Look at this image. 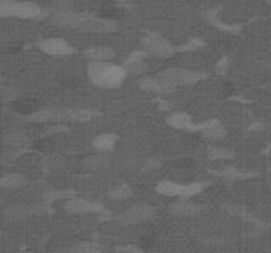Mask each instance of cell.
<instances>
[{"label":"cell","mask_w":271,"mask_h":253,"mask_svg":"<svg viewBox=\"0 0 271 253\" xmlns=\"http://www.w3.org/2000/svg\"><path fill=\"white\" fill-rule=\"evenodd\" d=\"M53 23L62 27L73 28L81 32H95V33H109L117 29L114 21L97 17L89 14H73V12H62L53 17Z\"/></svg>","instance_id":"obj_1"},{"label":"cell","mask_w":271,"mask_h":253,"mask_svg":"<svg viewBox=\"0 0 271 253\" xmlns=\"http://www.w3.org/2000/svg\"><path fill=\"white\" fill-rule=\"evenodd\" d=\"M87 74L91 83L102 89L119 87L127 77L123 66L110 62H90L87 67Z\"/></svg>","instance_id":"obj_2"},{"label":"cell","mask_w":271,"mask_h":253,"mask_svg":"<svg viewBox=\"0 0 271 253\" xmlns=\"http://www.w3.org/2000/svg\"><path fill=\"white\" fill-rule=\"evenodd\" d=\"M159 77L175 87L176 85L196 83L197 80L207 78V74L194 73V71L181 69V67H172V69H167V70L161 71L159 74Z\"/></svg>","instance_id":"obj_3"},{"label":"cell","mask_w":271,"mask_h":253,"mask_svg":"<svg viewBox=\"0 0 271 253\" xmlns=\"http://www.w3.org/2000/svg\"><path fill=\"white\" fill-rule=\"evenodd\" d=\"M0 12L2 14L15 15L19 17H41L44 15V11L40 6L36 3H4L0 4Z\"/></svg>","instance_id":"obj_4"},{"label":"cell","mask_w":271,"mask_h":253,"mask_svg":"<svg viewBox=\"0 0 271 253\" xmlns=\"http://www.w3.org/2000/svg\"><path fill=\"white\" fill-rule=\"evenodd\" d=\"M144 49L148 53H152L159 57H168L175 52V48L165 38L156 33H148L143 40Z\"/></svg>","instance_id":"obj_5"},{"label":"cell","mask_w":271,"mask_h":253,"mask_svg":"<svg viewBox=\"0 0 271 253\" xmlns=\"http://www.w3.org/2000/svg\"><path fill=\"white\" fill-rule=\"evenodd\" d=\"M154 217V208L148 204H137L131 207L130 210L124 211L122 215H119V222L124 224H137L148 220Z\"/></svg>","instance_id":"obj_6"},{"label":"cell","mask_w":271,"mask_h":253,"mask_svg":"<svg viewBox=\"0 0 271 253\" xmlns=\"http://www.w3.org/2000/svg\"><path fill=\"white\" fill-rule=\"evenodd\" d=\"M43 52L50 56H67V54H73L76 52L73 47H71L67 41L62 40V38H47L43 40L39 44Z\"/></svg>","instance_id":"obj_7"},{"label":"cell","mask_w":271,"mask_h":253,"mask_svg":"<svg viewBox=\"0 0 271 253\" xmlns=\"http://www.w3.org/2000/svg\"><path fill=\"white\" fill-rule=\"evenodd\" d=\"M65 208L69 213L81 214V213H90V211H97V213H104V206L99 203H90L86 199L81 198H71L65 204Z\"/></svg>","instance_id":"obj_8"},{"label":"cell","mask_w":271,"mask_h":253,"mask_svg":"<svg viewBox=\"0 0 271 253\" xmlns=\"http://www.w3.org/2000/svg\"><path fill=\"white\" fill-rule=\"evenodd\" d=\"M146 53L143 52H134L128 56V58L124 61V70L126 73L141 74L146 70V65L143 62V58Z\"/></svg>","instance_id":"obj_9"},{"label":"cell","mask_w":271,"mask_h":253,"mask_svg":"<svg viewBox=\"0 0 271 253\" xmlns=\"http://www.w3.org/2000/svg\"><path fill=\"white\" fill-rule=\"evenodd\" d=\"M201 211V206L193 203V202H188L185 199H181L179 202H175L171 206V213L175 215H181V217H192V215H197Z\"/></svg>","instance_id":"obj_10"},{"label":"cell","mask_w":271,"mask_h":253,"mask_svg":"<svg viewBox=\"0 0 271 253\" xmlns=\"http://www.w3.org/2000/svg\"><path fill=\"white\" fill-rule=\"evenodd\" d=\"M142 89L147 91H155V93H170L175 89L172 85L165 82L164 79H161L160 77L157 78H147L139 82Z\"/></svg>","instance_id":"obj_11"},{"label":"cell","mask_w":271,"mask_h":253,"mask_svg":"<svg viewBox=\"0 0 271 253\" xmlns=\"http://www.w3.org/2000/svg\"><path fill=\"white\" fill-rule=\"evenodd\" d=\"M85 56L91 62H107L111 58H114L115 52L107 47H94L85 52Z\"/></svg>","instance_id":"obj_12"},{"label":"cell","mask_w":271,"mask_h":253,"mask_svg":"<svg viewBox=\"0 0 271 253\" xmlns=\"http://www.w3.org/2000/svg\"><path fill=\"white\" fill-rule=\"evenodd\" d=\"M202 135L207 139H213V140H220V139H224L225 135H226V130L225 126L222 125L218 120H211V121H207L204 124V128H202Z\"/></svg>","instance_id":"obj_13"},{"label":"cell","mask_w":271,"mask_h":253,"mask_svg":"<svg viewBox=\"0 0 271 253\" xmlns=\"http://www.w3.org/2000/svg\"><path fill=\"white\" fill-rule=\"evenodd\" d=\"M156 191L161 195H167V197H180L183 195L184 191V185H179L172 181H163L156 186Z\"/></svg>","instance_id":"obj_14"},{"label":"cell","mask_w":271,"mask_h":253,"mask_svg":"<svg viewBox=\"0 0 271 253\" xmlns=\"http://www.w3.org/2000/svg\"><path fill=\"white\" fill-rule=\"evenodd\" d=\"M117 140H118V137L115 136V135H111V134L99 135V136H97L95 139H94L93 145L97 150H100V152H107V150H110L111 148L114 147Z\"/></svg>","instance_id":"obj_15"},{"label":"cell","mask_w":271,"mask_h":253,"mask_svg":"<svg viewBox=\"0 0 271 253\" xmlns=\"http://www.w3.org/2000/svg\"><path fill=\"white\" fill-rule=\"evenodd\" d=\"M167 123L174 128H188V130H193V124L192 119L187 113H174L167 119Z\"/></svg>","instance_id":"obj_16"},{"label":"cell","mask_w":271,"mask_h":253,"mask_svg":"<svg viewBox=\"0 0 271 253\" xmlns=\"http://www.w3.org/2000/svg\"><path fill=\"white\" fill-rule=\"evenodd\" d=\"M84 165L90 170H104L110 165V160L106 156H90L85 158Z\"/></svg>","instance_id":"obj_17"},{"label":"cell","mask_w":271,"mask_h":253,"mask_svg":"<svg viewBox=\"0 0 271 253\" xmlns=\"http://www.w3.org/2000/svg\"><path fill=\"white\" fill-rule=\"evenodd\" d=\"M131 195H132V190H131V187L127 186V185H121V186L110 190V193H109V197L115 200L127 199Z\"/></svg>","instance_id":"obj_18"},{"label":"cell","mask_w":271,"mask_h":253,"mask_svg":"<svg viewBox=\"0 0 271 253\" xmlns=\"http://www.w3.org/2000/svg\"><path fill=\"white\" fill-rule=\"evenodd\" d=\"M73 197V193H69L66 190H48L47 193L44 194V199L48 202H54V200L65 199V198Z\"/></svg>","instance_id":"obj_19"},{"label":"cell","mask_w":271,"mask_h":253,"mask_svg":"<svg viewBox=\"0 0 271 253\" xmlns=\"http://www.w3.org/2000/svg\"><path fill=\"white\" fill-rule=\"evenodd\" d=\"M94 112L89 110H77V111H71L69 119L74 120V121H89L93 119Z\"/></svg>","instance_id":"obj_20"},{"label":"cell","mask_w":271,"mask_h":253,"mask_svg":"<svg viewBox=\"0 0 271 253\" xmlns=\"http://www.w3.org/2000/svg\"><path fill=\"white\" fill-rule=\"evenodd\" d=\"M208 153H209V157H211L212 160H220V158H230V157H233V152L225 149V148L211 147Z\"/></svg>","instance_id":"obj_21"},{"label":"cell","mask_w":271,"mask_h":253,"mask_svg":"<svg viewBox=\"0 0 271 253\" xmlns=\"http://www.w3.org/2000/svg\"><path fill=\"white\" fill-rule=\"evenodd\" d=\"M202 189V183H191V185H184V191L181 195V199L187 200L188 198L193 197L196 194H198Z\"/></svg>","instance_id":"obj_22"},{"label":"cell","mask_w":271,"mask_h":253,"mask_svg":"<svg viewBox=\"0 0 271 253\" xmlns=\"http://www.w3.org/2000/svg\"><path fill=\"white\" fill-rule=\"evenodd\" d=\"M24 182H25V177L20 176V174H12L4 180V183L7 186H21Z\"/></svg>","instance_id":"obj_23"},{"label":"cell","mask_w":271,"mask_h":253,"mask_svg":"<svg viewBox=\"0 0 271 253\" xmlns=\"http://www.w3.org/2000/svg\"><path fill=\"white\" fill-rule=\"evenodd\" d=\"M15 108L21 113H29V115H32V108H33V106H32L30 102L25 100V102H19V103L15 104Z\"/></svg>","instance_id":"obj_24"},{"label":"cell","mask_w":271,"mask_h":253,"mask_svg":"<svg viewBox=\"0 0 271 253\" xmlns=\"http://www.w3.org/2000/svg\"><path fill=\"white\" fill-rule=\"evenodd\" d=\"M62 157H48L47 160H45V167L47 169H54V167L60 166L62 160H61Z\"/></svg>","instance_id":"obj_25"},{"label":"cell","mask_w":271,"mask_h":253,"mask_svg":"<svg viewBox=\"0 0 271 253\" xmlns=\"http://www.w3.org/2000/svg\"><path fill=\"white\" fill-rule=\"evenodd\" d=\"M11 143L14 145H23V144L27 143V137L23 134H15L11 136Z\"/></svg>","instance_id":"obj_26"},{"label":"cell","mask_w":271,"mask_h":253,"mask_svg":"<svg viewBox=\"0 0 271 253\" xmlns=\"http://www.w3.org/2000/svg\"><path fill=\"white\" fill-rule=\"evenodd\" d=\"M160 165H161L160 158L152 157V158H150V160L147 161V163H146V169H156V167H159Z\"/></svg>","instance_id":"obj_27"},{"label":"cell","mask_w":271,"mask_h":253,"mask_svg":"<svg viewBox=\"0 0 271 253\" xmlns=\"http://www.w3.org/2000/svg\"><path fill=\"white\" fill-rule=\"evenodd\" d=\"M84 253H104V252H99V250H94V249H90V250H86V252Z\"/></svg>","instance_id":"obj_28"},{"label":"cell","mask_w":271,"mask_h":253,"mask_svg":"<svg viewBox=\"0 0 271 253\" xmlns=\"http://www.w3.org/2000/svg\"><path fill=\"white\" fill-rule=\"evenodd\" d=\"M268 172H270V174H271V166H270V167H268Z\"/></svg>","instance_id":"obj_29"},{"label":"cell","mask_w":271,"mask_h":253,"mask_svg":"<svg viewBox=\"0 0 271 253\" xmlns=\"http://www.w3.org/2000/svg\"><path fill=\"white\" fill-rule=\"evenodd\" d=\"M24 253H28V252H24Z\"/></svg>","instance_id":"obj_30"}]
</instances>
